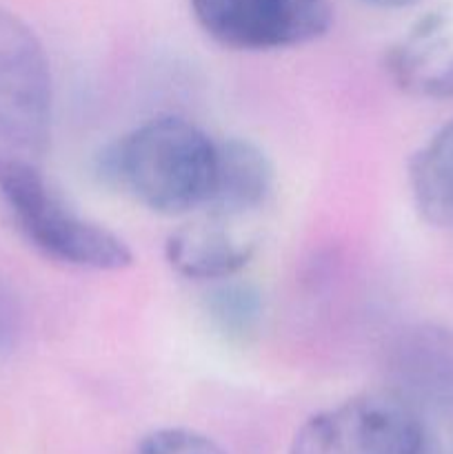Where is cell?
Here are the masks:
<instances>
[{"instance_id":"1","label":"cell","mask_w":453,"mask_h":454,"mask_svg":"<svg viewBox=\"0 0 453 454\" xmlns=\"http://www.w3.org/2000/svg\"><path fill=\"white\" fill-rule=\"evenodd\" d=\"M216 167V140L180 115H158L98 155V176L160 215L200 211Z\"/></svg>"},{"instance_id":"2","label":"cell","mask_w":453,"mask_h":454,"mask_svg":"<svg viewBox=\"0 0 453 454\" xmlns=\"http://www.w3.org/2000/svg\"><path fill=\"white\" fill-rule=\"evenodd\" d=\"M0 204L16 233L56 264L102 273L133 264L129 244L71 208L40 164L0 167Z\"/></svg>"},{"instance_id":"3","label":"cell","mask_w":453,"mask_h":454,"mask_svg":"<svg viewBox=\"0 0 453 454\" xmlns=\"http://www.w3.org/2000/svg\"><path fill=\"white\" fill-rule=\"evenodd\" d=\"M52 120L53 80L43 43L0 4V167L43 164Z\"/></svg>"},{"instance_id":"4","label":"cell","mask_w":453,"mask_h":454,"mask_svg":"<svg viewBox=\"0 0 453 454\" xmlns=\"http://www.w3.org/2000/svg\"><path fill=\"white\" fill-rule=\"evenodd\" d=\"M289 454H425V428L391 390L358 395L306 419Z\"/></svg>"},{"instance_id":"5","label":"cell","mask_w":453,"mask_h":454,"mask_svg":"<svg viewBox=\"0 0 453 454\" xmlns=\"http://www.w3.org/2000/svg\"><path fill=\"white\" fill-rule=\"evenodd\" d=\"M200 29L235 51H278L322 38L331 0H189Z\"/></svg>"},{"instance_id":"6","label":"cell","mask_w":453,"mask_h":454,"mask_svg":"<svg viewBox=\"0 0 453 454\" xmlns=\"http://www.w3.org/2000/svg\"><path fill=\"white\" fill-rule=\"evenodd\" d=\"M391 393L413 411L453 415V331L417 324L400 333L386 355Z\"/></svg>"},{"instance_id":"7","label":"cell","mask_w":453,"mask_h":454,"mask_svg":"<svg viewBox=\"0 0 453 454\" xmlns=\"http://www.w3.org/2000/svg\"><path fill=\"white\" fill-rule=\"evenodd\" d=\"M385 69L402 93L420 100H453V7L417 18L391 43Z\"/></svg>"},{"instance_id":"8","label":"cell","mask_w":453,"mask_h":454,"mask_svg":"<svg viewBox=\"0 0 453 454\" xmlns=\"http://www.w3.org/2000/svg\"><path fill=\"white\" fill-rule=\"evenodd\" d=\"M260 235L256 224H242L200 211L195 220L178 226L164 244L169 266L178 275L200 282L235 278L256 255Z\"/></svg>"},{"instance_id":"9","label":"cell","mask_w":453,"mask_h":454,"mask_svg":"<svg viewBox=\"0 0 453 454\" xmlns=\"http://www.w3.org/2000/svg\"><path fill=\"white\" fill-rule=\"evenodd\" d=\"M275 191V168L262 146L247 137L216 140L211 189L200 211L242 224L269 207Z\"/></svg>"},{"instance_id":"10","label":"cell","mask_w":453,"mask_h":454,"mask_svg":"<svg viewBox=\"0 0 453 454\" xmlns=\"http://www.w3.org/2000/svg\"><path fill=\"white\" fill-rule=\"evenodd\" d=\"M409 189L426 222L453 231V120L411 155Z\"/></svg>"},{"instance_id":"11","label":"cell","mask_w":453,"mask_h":454,"mask_svg":"<svg viewBox=\"0 0 453 454\" xmlns=\"http://www.w3.org/2000/svg\"><path fill=\"white\" fill-rule=\"evenodd\" d=\"M262 295L253 284L240 279H222L204 297V315L218 335L226 341H247L262 319Z\"/></svg>"},{"instance_id":"12","label":"cell","mask_w":453,"mask_h":454,"mask_svg":"<svg viewBox=\"0 0 453 454\" xmlns=\"http://www.w3.org/2000/svg\"><path fill=\"white\" fill-rule=\"evenodd\" d=\"M133 454H226L207 434L191 428H158L140 439Z\"/></svg>"},{"instance_id":"13","label":"cell","mask_w":453,"mask_h":454,"mask_svg":"<svg viewBox=\"0 0 453 454\" xmlns=\"http://www.w3.org/2000/svg\"><path fill=\"white\" fill-rule=\"evenodd\" d=\"M22 333V313L16 295L7 284L0 282V359L18 346Z\"/></svg>"},{"instance_id":"14","label":"cell","mask_w":453,"mask_h":454,"mask_svg":"<svg viewBox=\"0 0 453 454\" xmlns=\"http://www.w3.org/2000/svg\"><path fill=\"white\" fill-rule=\"evenodd\" d=\"M362 3L371 4V7H380V9H400V7H409V4L420 3V0H362Z\"/></svg>"}]
</instances>
